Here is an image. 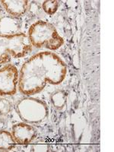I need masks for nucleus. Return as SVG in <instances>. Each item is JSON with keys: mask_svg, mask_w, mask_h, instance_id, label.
<instances>
[{"mask_svg": "<svg viewBox=\"0 0 114 152\" xmlns=\"http://www.w3.org/2000/svg\"><path fill=\"white\" fill-rule=\"evenodd\" d=\"M59 2L56 1V0H47V1H44L42 5V8H43V11L48 15H53L55 14L56 11L58 10L59 8Z\"/></svg>", "mask_w": 114, "mask_h": 152, "instance_id": "9b49d317", "label": "nucleus"}, {"mask_svg": "<svg viewBox=\"0 0 114 152\" xmlns=\"http://www.w3.org/2000/svg\"><path fill=\"white\" fill-rule=\"evenodd\" d=\"M16 142L9 132L0 130V150L11 151L15 147Z\"/></svg>", "mask_w": 114, "mask_h": 152, "instance_id": "1a4fd4ad", "label": "nucleus"}, {"mask_svg": "<svg viewBox=\"0 0 114 152\" xmlns=\"http://www.w3.org/2000/svg\"><path fill=\"white\" fill-rule=\"evenodd\" d=\"M32 50L28 35L18 33L13 35H0V64L26 56Z\"/></svg>", "mask_w": 114, "mask_h": 152, "instance_id": "7ed1b4c3", "label": "nucleus"}, {"mask_svg": "<svg viewBox=\"0 0 114 152\" xmlns=\"http://www.w3.org/2000/svg\"><path fill=\"white\" fill-rule=\"evenodd\" d=\"M15 110L19 117L24 123H39L48 116V107L39 99L27 97L18 101Z\"/></svg>", "mask_w": 114, "mask_h": 152, "instance_id": "20e7f679", "label": "nucleus"}, {"mask_svg": "<svg viewBox=\"0 0 114 152\" xmlns=\"http://www.w3.org/2000/svg\"><path fill=\"white\" fill-rule=\"evenodd\" d=\"M12 134L16 144L28 145L36 138L37 130L27 123H20L13 126Z\"/></svg>", "mask_w": 114, "mask_h": 152, "instance_id": "423d86ee", "label": "nucleus"}, {"mask_svg": "<svg viewBox=\"0 0 114 152\" xmlns=\"http://www.w3.org/2000/svg\"><path fill=\"white\" fill-rule=\"evenodd\" d=\"M50 100L55 108L62 110L67 101V94L64 91L57 90L52 94Z\"/></svg>", "mask_w": 114, "mask_h": 152, "instance_id": "9d476101", "label": "nucleus"}, {"mask_svg": "<svg viewBox=\"0 0 114 152\" xmlns=\"http://www.w3.org/2000/svg\"><path fill=\"white\" fill-rule=\"evenodd\" d=\"M28 38L32 46L37 48L56 50L64 43L54 25L43 21H37L30 27Z\"/></svg>", "mask_w": 114, "mask_h": 152, "instance_id": "f03ea898", "label": "nucleus"}, {"mask_svg": "<svg viewBox=\"0 0 114 152\" xmlns=\"http://www.w3.org/2000/svg\"><path fill=\"white\" fill-rule=\"evenodd\" d=\"M4 9L12 16H21L28 10L29 1L27 0H3L1 1Z\"/></svg>", "mask_w": 114, "mask_h": 152, "instance_id": "6e6552de", "label": "nucleus"}, {"mask_svg": "<svg viewBox=\"0 0 114 152\" xmlns=\"http://www.w3.org/2000/svg\"><path fill=\"white\" fill-rule=\"evenodd\" d=\"M67 66L58 55L40 52L24 62L18 77L19 91L28 96L36 94L45 88L47 82L59 85L65 79Z\"/></svg>", "mask_w": 114, "mask_h": 152, "instance_id": "f257e3e1", "label": "nucleus"}, {"mask_svg": "<svg viewBox=\"0 0 114 152\" xmlns=\"http://www.w3.org/2000/svg\"><path fill=\"white\" fill-rule=\"evenodd\" d=\"M32 148L34 149V151H47L48 145L46 143H37L33 145Z\"/></svg>", "mask_w": 114, "mask_h": 152, "instance_id": "ddd939ff", "label": "nucleus"}, {"mask_svg": "<svg viewBox=\"0 0 114 152\" xmlns=\"http://www.w3.org/2000/svg\"><path fill=\"white\" fill-rule=\"evenodd\" d=\"M21 30V22L12 15H4L0 18V35H13Z\"/></svg>", "mask_w": 114, "mask_h": 152, "instance_id": "0eeeda50", "label": "nucleus"}, {"mask_svg": "<svg viewBox=\"0 0 114 152\" xmlns=\"http://www.w3.org/2000/svg\"><path fill=\"white\" fill-rule=\"evenodd\" d=\"M18 77V70L13 65H6L0 69V96L15 94Z\"/></svg>", "mask_w": 114, "mask_h": 152, "instance_id": "39448f33", "label": "nucleus"}, {"mask_svg": "<svg viewBox=\"0 0 114 152\" xmlns=\"http://www.w3.org/2000/svg\"><path fill=\"white\" fill-rule=\"evenodd\" d=\"M12 103L8 99L0 98V116H6L12 110Z\"/></svg>", "mask_w": 114, "mask_h": 152, "instance_id": "f8f14e48", "label": "nucleus"}, {"mask_svg": "<svg viewBox=\"0 0 114 152\" xmlns=\"http://www.w3.org/2000/svg\"><path fill=\"white\" fill-rule=\"evenodd\" d=\"M2 6H1V5H0V13H1V12H2Z\"/></svg>", "mask_w": 114, "mask_h": 152, "instance_id": "4468645a", "label": "nucleus"}]
</instances>
